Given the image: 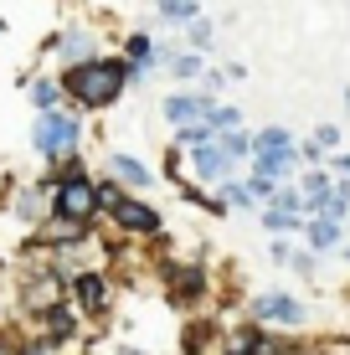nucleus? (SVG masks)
Masks as SVG:
<instances>
[{"mask_svg": "<svg viewBox=\"0 0 350 355\" xmlns=\"http://www.w3.org/2000/svg\"><path fill=\"white\" fill-rule=\"evenodd\" d=\"M124 83H129V67H124V62H72V67L62 72L67 98H72V103H82V108L114 103Z\"/></svg>", "mask_w": 350, "mask_h": 355, "instance_id": "obj_1", "label": "nucleus"}, {"mask_svg": "<svg viewBox=\"0 0 350 355\" xmlns=\"http://www.w3.org/2000/svg\"><path fill=\"white\" fill-rule=\"evenodd\" d=\"M93 206H98V191L82 180V170H78V165H67L62 186H57V196H52V211H57V216H67V222H88Z\"/></svg>", "mask_w": 350, "mask_h": 355, "instance_id": "obj_2", "label": "nucleus"}, {"mask_svg": "<svg viewBox=\"0 0 350 355\" xmlns=\"http://www.w3.org/2000/svg\"><path fill=\"white\" fill-rule=\"evenodd\" d=\"M31 144L42 155H52V160H57V155H67L72 144H78V119L57 114V108H42V119L31 124Z\"/></svg>", "mask_w": 350, "mask_h": 355, "instance_id": "obj_3", "label": "nucleus"}, {"mask_svg": "<svg viewBox=\"0 0 350 355\" xmlns=\"http://www.w3.org/2000/svg\"><path fill=\"white\" fill-rule=\"evenodd\" d=\"M108 211H114V222L124 227V232H155V227H160V216H155L144 201H129V196H114Z\"/></svg>", "mask_w": 350, "mask_h": 355, "instance_id": "obj_4", "label": "nucleus"}, {"mask_svg": "<svg viewBox=\"0 0 350 355\" xmlns=\"http://www.w3.org/2000/svg\"><path fill=\"white\" fill-rule=\"evenodd\" d=\"M258 320H268V324H299V320H304V304L288 299V293H263V299H258Z\"/></svg>", "mask_w": 350, "mask_h": 355, "instance_id": "obj_5", "label": "nucleus"}, {"mask_svg": "<svg viewBox=\"0 0 350 355\" xmlns=\"http://www.w3.org/2000/svg\"><path fill=\"white\" fill-rule=\"evenodd\" d=\"M57 293H62V278H57V273H42V278L26 288V309H31V314H46V309L57 304Z\"/></svg>", "mask_w": 350, "mask_h": 355, "instance_id": "obj_6", "label": "nucleus"}, {"mask_svg": "<svg viewBox=\"0 0 350 355\" xmlns=\"http://www.w3.org/2000/svg\"><path fill=\"white\" fill-rule=\"evenodd\" d=\"M288 170H294V150H288V144H273V150H258V175H268V180H283Z\"/></svg>", "mask_w": 350, "mask_h": 355, "instance_id": "obj_7", "label": "nucleus"}, {"mask_svg": "<svg viewBox=\"0 0 350 355\" xmlns=\"http://www.w3.org/2000/svg\"><path fill=\"white\" fill-rule=\"evenodd\" d=\"M72 288H78L82 309H103V304H108V288H103L98 273H78V278H72Z\"/></svg>", "mask_w": 350, "mask_h": 355, "instance_id": "obj_8", "label": "nucleus"}, {"mask_svg": "<svg viewBox=\"0 0 350 355\" xmlns=\"http://www.w3.org/2000/svg\"><path fill=\"white\" fill-rule=\"evenodd\" d=\"M227 165H232V160L222 155V144H207V139H201V150H196V170H201V175L216 180V175H227Z\"/></svg>", "mask_w": 350, "mask_h": 355, "instance_id": "obj_9", "label": "nucleus"}, {"mask_svg": "<svg viewBox=\"0 0 350 355\" xmlns=\"http://www.w3.org/2000/svg\"><path fill=\"white\" fill-rule=\"evenodd\" d=\"M201 114H207V103H201L196 93H191V98H170V103H165V119H170L175 129L191 124V119H201Z\"/></svg>", "mask_w": 350, "mask_h": 355, "instance_id": "obj_10", "label": "nucleus"}, {"mask_svg": "<svg viewBox=\"0 0 350 355\" xmlns=\"http://www.w3.org/2000/svg\"><path fill=\"white\" fill-rule=\"evenodd\" d=\"M42 211H46V186H26L16 196V216H21V222H36Z\"/></svg>", "mask_w": 350, "mask_h": 355, "instance_id": "obj_11", "label": "nucleus"}, {"mask_svg": "<svg viewBox=\"0 0 350 355\" xmlns=\"http://www.w3.org/2000/svg\"><path fill=\"white\" fill-rule=\"evenodd\" d=\"M108 170H114L119 180H129V186H150V170L139 160H129V155H108Z\"/></svg>", "mask_w": 350, "mask_h": 355, "instance_id": "obj_12", "label": "nucleus"}, {"mask_svg": "<svg viewBox=\"0 0 350 355\" xmlns=\"http://www.w3.org/2000/svg\"><path fill=\"white\" fill-rule=\"evenodd\" d=\"M304 237H309V248H315V252H324V248H335V242H340V227H335L330 216H320V222L304 227Z\"/></svg>", "mask_w": 350, "mask_h": 355, "instance_id": "obj_13", "label": "nucleus"}, {"mask_svg": "<svg viewBox=\"0 0 350 355\" xmlns=\"http://www.w3.org/2000/svg\"><path fill=\"white\" fill-rule=\"evenodd\" d=\"M88 52H93V36L88 31H67L62 36V57H67V62H88Z\"/></svg>", "mask_w": 350, "mask_h": 355, "instance_id": "obj_14", "label": "nucleus"}, {"mask_svg": "<svg viewBox=\"0 0 350 355\" xmlns=\"http://www.w3.org/2000/svg\"><path fill=\"white\" fill-rule=\"evenodd\" d=\"M155 10L170 16V21H191V16H196V0H155Z\"/></svg>", "mask_w": 350, "mask_h": 355, "instance_id": "obj_15", "label": "nucleus"}, {"mask_svg": "<svg viewBox=\"0 0 350 355\" xmlns=\"http://www.w3.org/2000/svg\"><path fill=\"white\" fill-rule=\"evenodd\" d=\"M216 144H222V155H227V160H237V155H247V150H252V139H243V134H222Z\"/></svg>", "mask_w": 350, "mask_h": 355, "instance_id": "obj_16", "label": "nucleus"}, {"mask_svg": "<svg viewBox=\"0 0 350 355\" xmlns=\"http://www.w3.org/2000/svg\"><path fill=\"white\" fill-rule=\"evenodd\" d=\"M207 124L211 129H237V108H207Z\"/></svg>", "mask_w": 350, "mask_h": 355, "instance_id": "obj_17", "label": "nucleus"}, {"mask_svg": "<svg viewBox=\"0 0 350 355\" xmlns=\"http://www.w3.org/2000/svg\"><path fill=\"white\" fill-rule=\"evenodd\" d=\"M304 196H309V206H320L324 196H330V180H324V175H309V180H304Z\"/></svg>", "mask_w": 350, "mask_h": 355, "instance_id": "obj_18", "label": "nucleus"}, {"mask_svg": "<svg viewBox=\"0 0 350 355\" xmlns=\"http://www.w3.org/2000/svg\"><path fill=\"white\" fill-rule=\"evenodd\" d=\"M263 222H268V232H294V227H299L294 211H273V206H268V216H263Z\"/></svg>", "mask_w": 350, "mask_h": 355, "instance_id": "obj_19", "label": "nucleus"}, {"mask_svg": "<svg viewBox=\"0 0 350 355\" xmlns=\"http://www.w3.org/2000/svg\"><path fill=\"white\" fill-rule=\"evenodd\" d=\"M186 31H191V46H211V26H207V21L191 16V21H186Z\"/></svg>", "mask_w": 350, "mask_h": 355, "instance_id": "obj_20", "label": "nucleus"}, {"mask_svg": "<svg viewBox=\"0 0 350 355\" xmlns=\"http://www.w3.org/2000/svg\"><path fill=\"white\" fill-rule=\"evenodd\" d=\"M273 144H288V134L283 129H263L258 139H252V150H273Z\"/></svg>", "mask_w": 350, "mask_h": 355, "instance_id": "obj_21", "label": "nucleus"}, {"mask_svg": "<svg viewBox=\"0 0 350 355\" xmlns=\"http://www.w3.org/2000/svg\"><path fill=\"white\" fill-rule=\"evenodd\" d=\"M273 211H299V191H273Z\"/></svg>", "mask_w": 350, "mask_h": 355, "instance_id": "obj_22", "label": "nucleus"}, {"mask_svg": "<svg viewBox=\"0 0 350 355\" xmlns=\"http://www.w3.org/2000/svg\"><path fill=\"white\" fill-rule=\"evenodd\" d=\"M31 98H36L42 108H52V103H57V83H31Z\"/></svg>", "mask_w": 350, "mask_h": 355, "instance_id": "obj_23", "label": "nucleus"}, {"mask_svg": "<svg viewBox=\"0 0 350 355\" xmlns=\"http://www.w3.org/2000/svg\"><path fill=\"white\" fill-rule=\"evenodd\" d=\"M170 72H175V78H196V72H201V62H196V57H175V62H170Z\"/></svg>", "mask_w": 350, "mask_h": 355, "instance_id": "obj_24", "label": "nucleus"}, {"mask_svg": "<svg viewBox=\"0 0 350 355\" xmlns=\"http://www.w3.org/2000/svg\"><path fill=\"white\" fill-rule=\"evenodd\" d=\"M222 196H227V206H252V191L247 186H227Z\"/></svg>", "mask_w": 350, "mask_h": 355, "instance_id": "obj_25", "label": "nucleus"}, {"mask_svg": "<svg viewBox=\"0 0 350 355\" xmlns=\"http://www.w3.org/2000/svg\"><path fill=\"white\" fill-rule=\"evenodd\" d=\"M0 355H16V345H10V340H0Z\"/></svg>", "mask_w": 350, "mask_h": 355, "instance_id": "obj_26", "label": "nucleus"}, {"mask_svg": "<svg viewBox=\"0 0 350 355\" xmlns=\"http://www.w3.org/2000/svg\"><path fill=\"white\" fill-rule=\"evenodd\" d=\"M340 170H345V175H350V155H340Z\"/></svg>", "mask_w": 350, "mask_h": 355, "instance_id": "obj_27", "label": "nucleus"}, {"mask_svg": "<svg viewBox=\"0 0 350 355\" xmlns=\"http://www.w3.org/2000/svg\"><path fill=\"white\" fill-rule=\"evenodd\" d=\"M345 108H350V93H345Z\"/></svg>", "mask_w": 350, "mask_h": 355, "instance_id": "obj_28", "label": "nucleus"}, {"mask_svg": "<svg viewBox=\"0 0 350 355\" xmlns=\"http://www.w3.org/2000/svg\"><path fill=\"white\" fill-rule=\"evenodd\" d=\"M237 355H252V350H237Z\"/></svg>", "mask_w": 350, "mask_h": 355, "instance_id": "obj_29", "label": "nucleus"}, {"mask_svg": "<svg viewBox=\"0 0 350 355\" xmlns=\"http://www.w3.org/2000/svg\"><path fill=\"white\" fill-rule=\"evenodd\" d=\"M345 258H350V252H345Z\"/></svg>", "mask_w": 350, "mask_h": 355, "instance_id": "obj_30", "label": "nucleus"}]
</instances>
